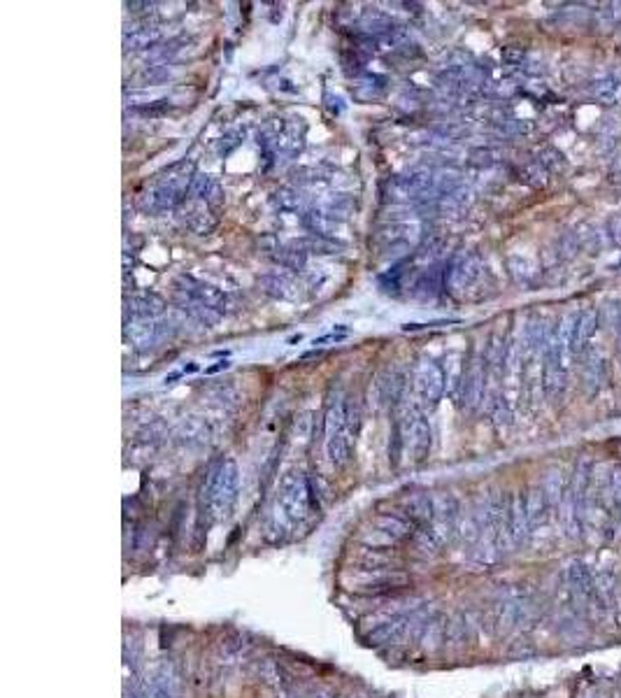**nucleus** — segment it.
<instances>
[{
    "label": "nucleus",
    "instance_id": "1",
    "mask_svg": "<svg viewBox=\"0 0 621 698\" xmlns=\"http://www.w3.org/2000/svg\"><path fill=\"white\" fill-rule=\"evenodd\" d=\"M196 165L191 161H177L168 165L165 170H161L154 179L149 182V186L142 191L140 196V205L145 212H165L177 208L181 201H186L188 189L193 184L196 177Z\"/></svg>",
    "mask_w": 621,
    "mask_h": 698
},
{
    "label": "nucleus",
    "instance_id": "2",
    "mask_svg": "<svg viewBox=\"0 0 621 698\" xmlns=\"http://www.w3.org/2000/svg\"><path fill=\"white\" fill-rule=\"evenodd\" d=\"M238 487H240V470L233 459L222 461L207 475V482L203 487V500H205V510L210 512L212 519L219 521L229 517L238 500Z\"/></svg>",
    "mask_w": 621,
    "mask_h": 698
},
{
    "label": "nucleus",
    "instance_id": "3",
    "mask_svg": "<svg viewBox=\"0 0 621 698\" xmlns=\"http://www.w3.org/2000/svg\"><path fill=\"white\" fill-rule=\"evenodd\" d=\"M350 445H352V426L347 419V403L342 393L328 398L324 417V447L326 457L333 466H342L350 459Z\"/></svg>",
    "mask_w": 621,
    "mask_h": 698
},
{
    "label": "nucleus",
    "instance_id": "4",
    "mask_svg": "<svg viewBox=\"0 0 621 698\" xmlns=\"http://www.w3.org/2000/svg\"><path fill=\"white\" fill-rule=\"evenodd\" d=\"M277 505L291 521L305 519V514L309 512V505H312V494H309L307 477L302 475L300 470H289V473L282 475Z\"/></svg>",
    "mask_w": 621,
    "mask_h": 698
},
{
    "label": "nucleus",
    "instance_id": "5",
    "mask_svg": "<svg viewBox=\"0 0 621 698\" xmlns=\"http://www.w3.org/2000/svg\"><path fill=\"white\" fill-rule=\"evenodd\" d=\"M412 389L421 405H435L444 393V373L435 361H419L412 373Z\"/></svg>",
    "mask_w": 621,
    "mask_h": 698
},
{
    "label": "nucleus",
    "instance_id": "6",
    "mask_svg": "<svg viewBox=\"0 0 621 698\" xmlns=\"http://www.w3.org/2000/svg\"><path fill=\"white\" fill-rule=\"evenodd\" d=\"M177 289L181 291V296H186V298L200 303V305H207L212 310H219V312L226 307V296L219 291L217 286L200 282V279H196L191 275H179Z\"/></svg>",
    "mask_w": 621,
    "mask_h": 698
},
{
    "label": "nucleus",
    "instance_id": "7",
    "mask_svg": "<svg viewBox=\"0 0 621 698\" xmlns=\"http://www.w3.org/2000/svg\"><path fill=\"white\" fill-rule=\"evenodd\" d=\"M124 333L135 349H149L161 340V324L154 319H131L126 322Z\"/></svg>",
    "mask_w": 621,
    "mask_h": 698
},
{
    "label": "nucleus",
    "instance_id": "8",
    "mask_svg": "<svg viewBox=\"0 0 621 698\" xmlns=\"http://www.w3.org/2000/svg\"><path fill=\"white\" fill-rule=\"evenodd\" d=\"M416 231H419V226H414V224H389L377 233V245H380L382 252L407 249Z\"/></svg>",
    "mask_w": 621,
    "mask_h": 698
},
{
    "label": "nucleus",
    "instance_id": "9",
    "mask_svg": "<svg viewBox=\"0 0 621 698\" xmlns=\"http://www.w3.org/2000/svg\"><path fill=\"white\" fill-rule=\"evenodd\" d=\"M300 224L312 235H319V238H328V240H335V235L340 233V229H342V222L335 217H331L328 212L321 208L302 212Z\"/></svg>",
    "mask_w": 621,
    "mask_h": 698
},
{
    "label": "nucleus",
    "instance_id": "10",
    "mask_svg": "<svg viewBox=\"0 0 621 698\" xmlns=\"http://www.w3.org/2000/svg\"><path fill=\"white\" fill-rule=\"evenodd\" d=\"M161 37H163V30L158 24L133 26L131 30L124 33V47L126 49H151V47H156Z\"/></svg>",
    "mask_w": 621,
    "mask_h": 698
},
{
    "label": "nucleus",
    "instance_id": "11",
    "mask_svg": "<svg viewBox=\"0 0 621 698\" xmlns=\"http://www.w3.org/2000/svg\"><path fill=\"white\" fill-rule=\"evenodd\" d=\"M165 310V303L156 293H140L126 300V312H131V319H154Z\"/></svg>",
    "mask_w": 621,
    "mask_h": 698
},
{
    "label": "nucleus",
    "instance_id": "12",
    "mask_svg": "<svg viewBox=\"0 0 621 698\" xmlns=\"http://www.w3.org/2000/svg\"><path fill=\"white\" fill-rule=\"evenodd\" d=\"M442 284H444V270H440V265H430V268L421 270L416 275L412 284V296H416V298H433Z\"/></svg>",
    "mask_w": 621,
    "mask_h": 698
},
{
    "label": "nucleus",
    "instance_id": "13",
    "mask_svg": "<svg viewBox=\"0 0 621 698\" xmlns=\"http://www.w3.org/2000/svg\"><path fill=\"white\" fill-rule=\"evenodd\" d=\"M482 389H484V370L482 363L475 361L468 375L463 377V384H461V398L468 407H475L482 398Z\"/></svg>",
    "mask_w": 621,
    "mask_h": 698
},
{
    "label": "nucleus",
    "instance_id": "14",
    "mask_svg": "<svg viewBox=\"0 0 621 698\" xmlns=\"http://www.w3.org/2000/svg\"><path fill=\"white\" fill-rule=\"evenodd\" d=\"M259 284L268 296H272V298H279V300H293L296 298V286H293L286 277L266 275V277L259 279Z\"/></svg>",
    "mask_w": 621,
    "mask_h": 698
},
{
    "label": "nucleus",
    "instance_id": "15",
    "mask_svg": "<svg viewBox=\"0 0 621 698\" xmlns=\"http://www.w3.org/2000/svg\"><path fill=\"white\" fill-rule=\"evenodd\" d=\"M179 307L184 310L186 315H191L193 319L198 322V324H203V326H215V324H219V319H222V312H219V310H212L207 305H200V303L186 298V296H181V298H179Z\"/></svg>",
    "mask_w": 621,
    "mask_h": 698
},
{
    "label": "nucleus",
    "instance_id": "16",
    "mask_svg": "<svg viewBox=\"0 0 621 698\" xmlns=\"http://www.w3.org/2000/svg\"><path fill=\"white\" fill-rule=\"evenodd\" d=\"M296 245L307 254H338L342 252L345 245L342 242H335V240H328V238H319V235H309V238H302L298 240Z\"/></svg>",
    "mask_w": 621,
    "mask_h": 698
},
{
    "label": "nucleus",
    "instance_id": "17",
    "mask_svg": "<svg viewBox=\"0 0 621 698\" xmlns=\"http://www.w3.org/2000/svg\"><path fill=\"white\" fill-rule=\"evenodd\" d=\"M277 261L282 263L284 268L302 270L307 261V252H302L296 242H291V245H286V247H277Z\"/></svg>",
    "mask_w": 621,
    "mask_h": 698
},
{
    "label": "nucleus",
    "instance_id": "18",
    "mask_svg": "<svg viewBox=\"0 0 621 698\" xmlns=\"http://www.w3.org/2000/svg\"><path fill=\"white\" fill-rule=\"evenodd\" d=\"M272 203H275V208L279 212H286V215H293V212H300L302 208V198H300V193L296 191V189H277L275 193H272Z\"/></svg>",
    "mask_w": 621,
    "mask_h": 698
},
{
    "label": "nucleus",
    "instance_id": "19",
    "mask_svg": "<svg viewBox=\"0 0 621 698\" xmlns=\"http://www.w3.org/2000/svg\"><path fill=\"white\" fill-rule=\"evenodd\" d=\"M596 331V312H587L582 319L577 322V326L572 329V336H570V347L577 352L580 347H584V343L589 338L594 336Z\"/></svg>",
    "mask_w": 621,
    "mask_h": 698
},
{
    "label": "nucleus",
    "instance_id": "20",
    "mask_svg": "<svg viewBox=\"0 0 621 698\" xmlns=\"http://www.w3.org/2000/svg\"><path fill=\"white\" fill-rule=\"evenodd\" d=\"M375 524H377V533L389 535V540H398V538L410 533V524L400 517H380Z\"/></svg>",
    "mask_w": 621,
    "mask_h": 698
},
{
    "label": "nucleus",
    "instance_id": "21",
    "mask_svg": "<svg viewBox=\"0 0 621 698\" xmlns=\"http://www.w3.org/2000/svg\"><path fill=\"white\" fill-rule=\"evenodd\" d=\"M331 174L333 172L324 168H298L293 170V182H298L300 186H319V184H328Z\"/></svg>",
    "mask_w": 621,
    "mask_h": 698
},
{
    "label": "nucleus",
    "instance_id": "22",
    "mask_svg": "<svg viewBox=\"0 0 621 698\" xmlns=\"http://www.w3.org/2000/svg\"><path fill=\"white\" fill-rule=\"evenodd\" d=\"M205 436H207V424H203L200 419H196V417L181 421L177 429V438H181L184 443H200Z\"/></svg>",
    "mask_w": 621,
    "mask_h": 698
},
{
    "label": "nucleus",
    "instance_id": "23",
    "mask_svg": "<svg viewBox=\"0 0 621 698\" xmlns=\"http://www.w3.org/2000/svg\"><path fill=\"white\" fill-rule=\"evenodd\" d=\"M147 692L151 698H175V692H172V682L168 678V673L161 671L156 675H151L149 685H147Z\"/></svg>",
    "mask_w": 621,
    "mask_h": 698
},
{
    "label": "nucleus",
    "instance_id": "24",
    "mask_svg": "<svg viewBox=\"0 0 621 698\" xmlns=\"http://www.w3.org/2000/svg\"><path fill=\"white\" fill-rule=\"evenodd\" d=\"M400 633V619H391V621H384L382 626H377L373 633H370V640H377V642H391L393 635Z\"/></svg>",
    "mask_w": 621,
    "mask_h": 698
},
{
    "label": "nucleus",
    "instance_id": "25",
    "mask_svg": "<svg viewBox=\"0 0 621 698\" xmlns=\"http://www.w3.org/2000/svg\"><path fill=\"white\" fill-rule=\"evenodd\" d=\"M242 138H245V133H242V131H231V133H226L224 138L219 140V147H217L219 156H229L231 151L236 149V147L240 145V142H242Z\"/></svg>",
    "mask_w": 621,
    "mask_h": 698
},
{
    "label": "nucleus",
    "instance_id": "26",
    "mask_svg": "<svg viewBox=\"0 0 621 698\" xmlns=\"http://www.w3.org/2000/svg\"><path fill=\"white\" fill-rule=\"evenodd\" d=\"M165 77H168V70H165V68H161V65H149L138 80L142 82V84H154V82H161Z\"/></svg>",
    "mask_w": 621,
    "mask_h": 698
},
{
    "label": "nucleus",
    "instance_id": "27",
    "mask_svg": "<svg viewBox=\"0 0 621 698\" xmlns=\"http://www.w3.org/2000/svg\"><path fill=\"white\" fill-rule=\"evenodd\" d=\"M345 338V333H338V336H335V333H328V336H324V338H314V347L316 345H324V343H333V340H335V343H338V340H342Z\"/></svg>",
    "mask_w": 621,
    "mask_h": 698
},
{
    "label": "nucleus",
    "instance_id": "28",
    "mask_svg": "<svg viewBox=\"0 0 621 698\" xmlns=\"http://www.w3.org/2000/svg\"><path fill=\"white\" fill-rule=\"evenodd\" d=\"M226 368H231V361H226V359H224V361H217L215 366H210V368L205 370V373H207V375H215V373H222V370H226Z\"/></svg>",
    "mask_w": 621,
    "mask_h": 698
},
{
    "label": "nucleus",
    "instance_id": "29",
    "mask_svg": "<svg viewBox=\"0 0 621 698\" xmlns=\"http://www.w3.org/2000/svg\"><path fill=\"white\" fill-rule=\"evenodd\" d=\"M181 370H184V373H196V370H198V363H188V366H184Z\"/></svg>",
    "mask_w": 621,
    "mask_h": 698
}]
</instances>
